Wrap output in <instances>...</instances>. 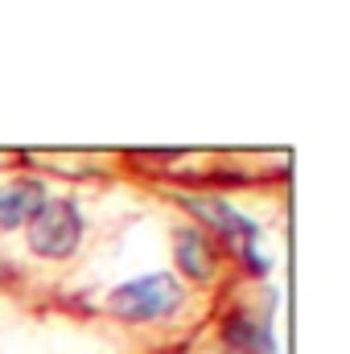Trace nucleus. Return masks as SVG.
I'll use <instances>...</instances> for the list:
<instances>
[{
  "label": "nucleus",
  "mask_w": 350,
  "mask_h": 354,
  "mask_svg": "<svg viewBox=\"0 0 350 354\" xmlns=\"http://www.w3.org/2000/svg\"><path fill=\"white\" fill-rule=\"evenodd\" d=\"M83 239V214L71 198H46L29 218V252L42 260H66Z\"/></svg>",
  "instance_id": "obj_1"
},
{
  "label": "nucleus",
  "mask_w": 350,
  "mask_h": 354,
  "mask_svg": "<svg viewBox=\"0 0 350 354\" xmlns=\"http://www.w3.org/2000/svg\"><path fill=\"white\" fill-rule=\"evenodd\" d=\"M181 305V284L169 272H153L140 276L132 284H120L111 292V313L124 322H161Z\"/></svg>",
  "instance_id": "obj_2"
},
{
  "label": "nucleus",
  "mask_w": 350,
  "mask_h": 354,
  "mask_svg": "<svg viewBox=\"0 0 350 354\" xmlns=\"http://www.w3.org/2000/svg\"><path fill=\"white\" fill-rule=\"evenodd\" d=\"M181 206L194 210L202 223H210V227L219 231V239H223L227 248H235L256 272L268 268V260L260 256V227H256L248 214H239L235 206H227V202H219V198H194V194L181 198Z\"/></svg>",
  "instance_id": "obj_3"
},
{
  "label": "nucleus",
  "mask_w": 350,
  "mask_h": 354,
  "mask_svg": "<svg viewBox=\"0 0 350 354\" xmlns=\"http://www.w3.org/2000/svg\"><path fill=\"white\" fill-rule=\"evenodd\" d=\"M42 202H46V189L33 177H21V181L0 185V231H12V227L29 223L42 210Z\"/></svg>",
  "instance_id": "obj_4"
},
{
  "label": "nucleus",
  "mask_w": 350,
  "mask_h": 354,
  "mask_svg": "<svg viewBox=\"0 0 350 354\" xmlns=\"http://www.w3.org/2000/svg\"><path fill=\"white\" fill-rule=\"evenodd\" d=\"M174 252H177V264H181L185 276H194V280H210V276H214V243H210L198 227L177 231Z\"/></svg>",
  "instance_id": "obj_5"
},
{
  "label": "nucleus",
  "mask_w": 350,
  "mask_h": 354,
  "mask_svg": "<svg viewBox=\"0 0 350 354\" xmlns=\"http://www.w3.org/2000/svg\"><path fill=\"white\" fill-rule=\"evenodd\" d=\"M223 330H227V342H231V346H239L243 354H272L268 322H256L252 313H231Z\"/></svg>",
  "instance_id": "obj_6"
}]
</instances>
